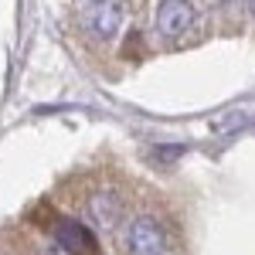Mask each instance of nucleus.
<instances>
[{
  "instance_id": "obj_1",
  "label": "nucleus",
  "mask_w": 255,
  "mask_h": 255,
  "mask_svg": "<svg viewBox=\"0 0 255 255\" xmlns=\"http://www.w3.org/2000/svg\"><path fill=\"white\" fill-rule=\"evenodd\" d=\"M123 249H126V255H163L167 252V235H163L157 218L139 215L126 225Z\"/></svg>"
},
{
  "instance_id": "obj_4",
  "label": "nucleus",
  "mask_w": 255,
  "mask_h": 255,
  "mask_svg": "<svg viewBox=\"0 0 255 255\" xmlns=\"http://www.w3.org/2000/svg\"><path fill=\"white\" fill-rule=\"evenodd\" d=\"M123 215H126V204L116 191H96L89 197V218H92V225L99 232H113L123 221Z\"/></svg>"
},
{
  "instance_id": "obj_5",
  "label": "nucleus",
  "mask_w": 255,
  "mask_h": 255,
  "mask_svg": "<svg viewBox=\"0 0 255 255\" xmlns=\"http://www.w3.org/2000/svg\"><path fill=\"white\" fill-rule=\"evenodd\" d=\"M55 242L72 255H96L99 252L96 235H92L82 221H75V218H61L58 225H55Z\"/></svg>"
},
{
  "instance_id": "obj_3",
  "label": "nucleus",
  "mask_w": 255,
  "mask_h": 255,
  "mask_svg": "<svg viewBox=\"0 0 255 255\" xmlns=\"http://www.w3.org/2000/svg\"><path fill=\"white\" fill-rule=\"evenodd\" d=\"M197 20V10L191 0H160L157 7V31L163 38H184Z\"/></svg>"
},
{
  "instance_id": "obj_2",
  "label": "nucleus",
  "mask_w": 255,
  "mask_h": 255,
  "mask_svg": "<svg viewBox=\"0 0 255 255\" xmlns=\"http://www.w3.org/2000/svg\"><path fill=\"white\" fill-rule=\"evenodd\" d=\"M123 0H89V7L82 10V24L96 34V38L109 41L119 34L123 27Z\"/></svg>"
},
{
  "instance_id": "obj_6",
  "label": "nucleus",
  "mask_w": 255,
  "mask_h": 255,
  "mask_svg": "<svg viewBox=\"0 0 255 255\" xmlns=\"http://www.w3.org/2000/svg\"><path fill=\"white\" fill-rule=\"evenodd\" d=\"M245 7H249V14L255 17V0H245Z\"/></svg>"
}]
</instances>
